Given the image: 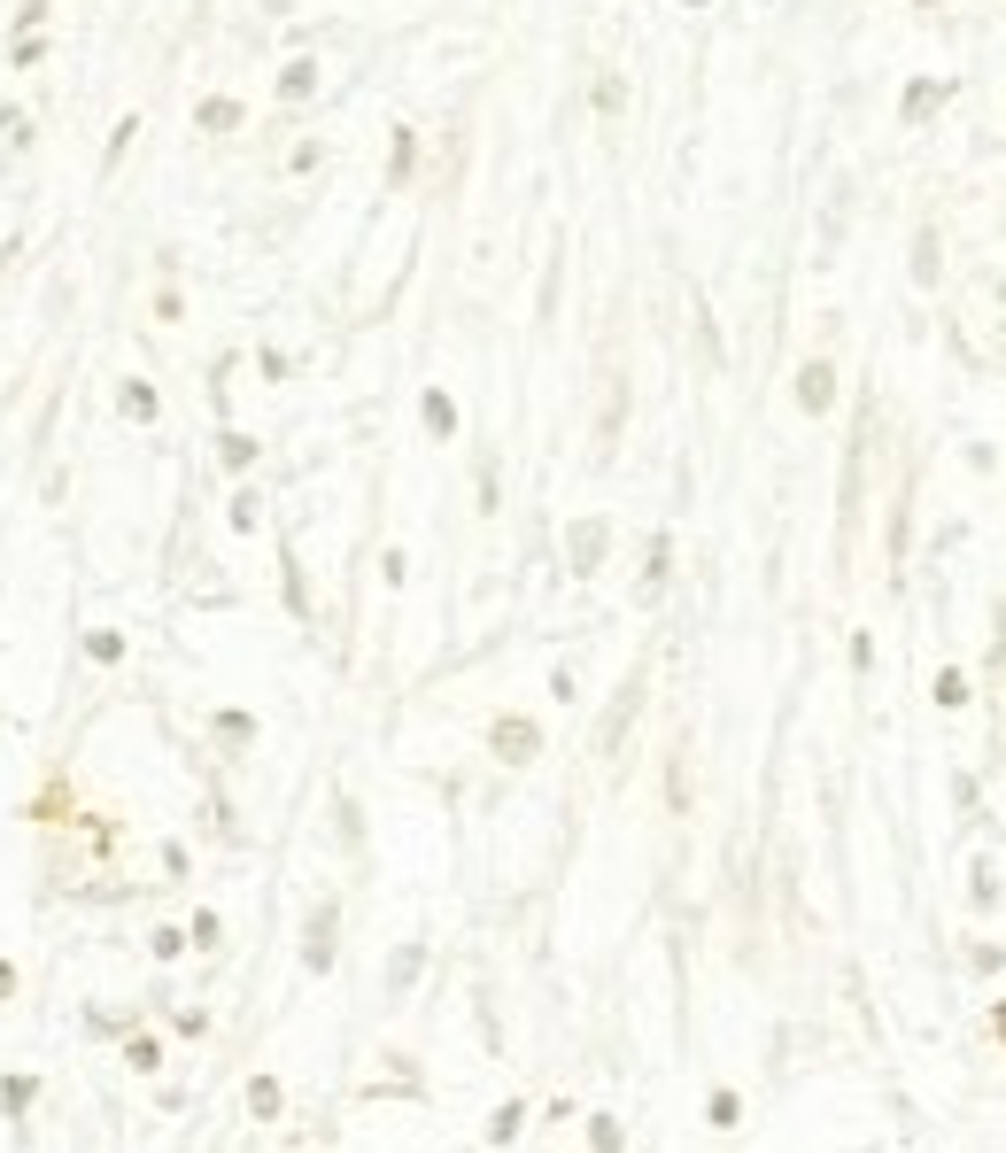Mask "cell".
<instances>
[{"label":"cell","mask_w":1006,"mask_h":1153,"mask_svg":"<svg viewBox=\"0 0 1006 1153\" xmlns=\"http://www.w3.org/2000/svg\"><path fill=\"white\" fill-rule=\"evenodd\" d=\"M496 751H503V759H527V751H534V728H527V720H503V728H496Z\"/></svg>","instance_id":"obj_1"},{"label":"cell","mask_w":1006,"mask_h":1153,"mask_svg":"<svg viewBox=\"0 0 1006 1153\" xmlns=\"http://www.w3.org/2000/svg\"><path fill=\"white\" fill-rule=\"evenodd\" d=\"M31 1099H39V1076H8V1084H0V1107H8V1115H24Z\"/></svg>","instance_id":"obj_2"},{"label":"cell","mask_w":1006,"mask_h":1153,"mask_svg":"<svg viewBox=\"0 0 1006 1153\" xmlns=\"http://www.w3.org/2000/svg\"><path fill=\"white\" fill-rule=\"evenodd\" d=\"M0 999H16V968L8 960H0Z\"/></svg>","instance_id":"obj_3"}]
</instances>
